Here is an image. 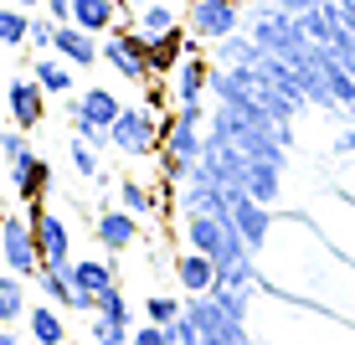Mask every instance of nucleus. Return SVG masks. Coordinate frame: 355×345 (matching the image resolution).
<instances>
[{
    "label": "nucleus",
    "instance_id": "39448f33",
    "mask_svg": "<svg viewBox=\"0 0 355 345\" xmlns=\"http://www.w3.org/2000/svg\"><path fill=\"white\" fill-rule=\"evenodd\" d=\"M248 26V6L242 0H191L186 10V31L196 42H222V36Z\"/></svg>",
    "mask_w": 355,
    "mask_h": 345
},
{
    "label": "nucleus",
    "instance_id": "a211bd4d",
    "mask_svg": "<svg viewBox=\"0 0 355 345\" xmlns=\"http://www.w3.org/2000/svg\"><path fill=\"white\" fill-rule=\"evenodd\" d=\"M175 278H180V289H186V294H211V283H216V258L186 248V253L175 258Z\"/></svg>",
    "mask_w": 355,
    "mask_h": 345
},
{
    "label": "nucleus",
    "instance_id": "4be33fe9",
    "mask_svg": "<svg viewBox=\"0 0 355 345\" xmlns=\"http://www.w3.org/2000/svg\"><path fill=\"white\" fill-rule=\"evenodd\" d=\"M72 283L98 299V294H108L119 283V274H114V263H103V258H83V263H72Z\"/></svg>",
    "mask_w": 355,
    "mask_h": 345
},
{
    "label": "nucleus",
    "instance_id": "bb28decb",
    "mask_svg": "<svg viewBox=\"0 0 355 345\" xmlns=\"http://www.w3.org/2000/svg\"><path fill=\"white\" fill-rule=\"evenodd\" d=\"M134 330L129 319H114V314H93V345H129Z\"/></svg>",
    "mask_w": 355,
    "mask_h": 345
},
{
    "label": "nucleus",
    "instance_id": "473e14b6",
    "mask_svg": "<svg viewBox=\"0 0 355 345\" xmlns=\"http://www.w3.org/2000/svg\"><path fill=\"white\" fill-rule=\"evenodd\" d=\"M129 345H170V335H165V325H150V319H144V325L134 330Z\"/></svg>",
    "mask_w": 355,
    "mask_h": 345
},
{
    "label": "nucleus",
    "instance_id": "c85d7f7f",
    "mask_svg": "<svg viewBox=\"0 0 355 345\" xmlns=\"http://www.w3.org/2000/svg\"><path fill=\"white\" fill-rule=\"evenodd\" d=\"M180 310H186V304H180L175 294H150V299H144V319H150V325H170Z\"/></svg>",
    "mask_w": 355,
    "mask_h": 345
},
{
    "label": "nucleus",
    "instance_id": "ddd939ff",
    "mask_svg": "<svg viewBox=\"0 0 355 345\" xmlns=\"http://www.w3.org/2000/svg\"><path fill=\"white\" fill-rule=\"evenodd\" d=\"M52 52L62 57V62H72V67H98V62H103V52H98V36L83 31V26H72V21H57Z\"/></svg>",
    "mask_w": 355,
    "mask_h": 345
},
{
    "label": "nucleus",
    "instance_id": "f704fd0d",
    "mask_svg": "<svg viewBox=\"0 0 355 345\" xmlns=\"http://www.w3.org/2000/svg\"><path fill=\"white\" fill-rule=\"evenodd\" d=\"M278 6H284L288 16H309V10H320L324 0H278Z\"/></svg>",
    "mask_w": 355,
    "mask_h": 345
},
{
    "label": "nucleus",
    "instance_id": "4c0bfd02",
    "mask_svg": "<svg viewBox=\"0 0 355 345\" xmlns=\"http://www.w3.org/2000/svg\"><path fill=\"white\" fill-rule=\"evenodd\" d=\"M0 345H21L16 335H10V325H0Z\"/></svg>",
    "mask_w": 355,
    "mask_h": 345
},
{
    "label": "nucleus",
    "instance_id": "cd10ccee",
    "mask_svg": "<svg viewBox=\"0 0 355 345\" xmlns=\"http://www.w3.org/2000/svg\"><path fill=\"white\" fill-rule=\"evenodd\" d=\"M72 170H78L83 180H98V176H103V165H98V144L78 140V134H72Z\"/></svg>",
    "mask_w": 355,
    "mask_h": 345
},
{
    "label": "nucleus",
    "instance_id": "6e6552de",
    "mask_svg": "<svg viewBox=\"0 0 355 345\" xmlns=\"http://www.w3.org/2000/svg\"><path fill=\"white\" fill-rule=\"evenodd\" d=\"M31 232H36V248H42V268L72 263V227L57 212H46L42 201H31Z\"/></svg>",
    "mask_w": 355,
    "mask_h": 345
},
{
    "label": "nucleus",
    "instance_id": "2eb2a0df",
    "mask_svg": "<svg viewBox=\"0 0 355 345\" xmlns=\"http://www.w3.org/2000/svg\"><path fill=\"white\" fill-rule=\"evenodd\" d=\"M242 191L258 196L263 206L278 201V191H284V160H248V176H242Z\"/></svg>",
    "mask_w": 355,
    "mask_h": 345
},
{
    "label": "nucleus",
    "instance_id": "c756f323",
    "mask_svg": "<svg viewBox=\"0 0 355 345\" xmlns=\"http://www.w3.org/2000/svg\"><path fill=\"white\" fill-rule=\"evenodd\" d=\"M165 335H170V345H201V330H196V319H191L186 310L165 325Z\"/></svg>",
    "mask_w": 355,
    "mask_h": 345
},
{
    "label": "nucleus",
    "instance_id": "72a5a7b5",
    "mask_svg": "<svg viewBox=\"0 0 355 345\" xmlns=\"http://www.w3.org/2000/svg\"><path fill=\"white\" fill-rule=\"evenodd\" d=\"M329 150H335L340 160H355V124H350V129H340V134H335V144H329Z\"/></svg>",
    "mask_w": 355,
    "mask_h": 345
},
{
    "label": "nucleus",
    "instance_id": "6ab92c4d",
    "mask_svg": "<svg viewBox=\"0 0 355 345\" xmlns=\"http://www.w3.org/2000/svg\"><path fill=\"white\" fill-rule=\"evenodd\" d=\"M26 325H31V340H36V345H67V325H62V314H57L52 299H46V304H31V310H26Z\"/></svg>",
    "mask_w": 355,
    "mask_h": 345
},
{
    "label": "nucleus",
    "instance_id": "a19ab883",
    "mask_svg": "<svg viewBox=\"0 0 355 345\" xmlns=\"http://www.w3.org/2000/svg\"><path fill=\"white\" fill-rule=\"evenodd\" d=\"M0 124H6V103H0Z\"/></svg>",
    "mask_w": 355,
    "mask_h": 345
},
{
    "label": "nucleus",
    "instance_id": "9b49d317",
    "mask_svg": "<svg viewBox=\"0 0 355 345\" xmlns=\"http://www.w3.org/2000/svg\"><path fill=\"white\" fill-rule=\"evenodd\" d=\"M93 237L103 253H129L134 242H139V217L124 212V206H108V212H98L93 221Z\"/></svg>",
    "mask_w": 355,
    "mask_h": 345
},
{
    "label": "nucleus",
    "instance_id": "f257e3e1",
    "mask_svg": "<svg viewBox=\"0 0 355 345\" xmlns=\"http://www.w3.org/2000/svg\"><path fill=\"white\" fill-rule=\"evenodd\" d=\"M201 150H206V108L201 103H175V114L165 119V134H160V170H165L170 186L191 180Z\"/></svg>",
    "mask_w": 355,
    "mask_h": 345
},
{
    "label": "nucleus",
    "instance_id": "2f4dec72",
    "mask_svg": "<svg viewBox=\"0 0 355 345\" xmlns=\"http://www.w3.org/2000/svg\"><path fill=\"white\" fill-rule=\"evenodd\" d=\"M52 36H57V21H42V16H31V42L36 52H52Z\"/></svg>",
    "mask_w": 355,
    "mask_h": 345
},
{
    "label": "nucleus",
    "instance_id": "f03ea898",
    "mask_svg": "<svg viewBox=\"0 0 355 345\" xmlns=\"http://www.w3.org/2000/svg\"><path fill=\"white\" fill-rule=\"evenodd\" d=\"M0 155H6V170H10V186H16L21 201H42L46 186H52V165H46L42 155L31 150L26 129H6L0 134Z\"/></svg>",
    "mask_w": 355,
    "mask_h": 345
},
{
    "label": "nucleus",
    "instance_id": "aec40b11",
    "mask_svg": "<svg viewBox=\"0 0 355 345\" xmlns=\"http://www.w3.org/2000/svg\"><path fill=\"white\" fill-rule=\"evenodd\" d=\"M72 72H78V67H72V62H62L57 52H42V57L31 62V78L42 83L46 93H57V98H67V93H72Z\"/></svg>",
    "mask_w": 355,
    "mask_h": 345
},
{
    "label": "nucleus",
    "instance_id": "5701e85b",
    "mask_svg": "<svg viewBox=\"0 0 355 345\" xmlns=\"http://www.w3.org/2000/svg\"><path fill=\"white\" fill-rule=\"evenodd\" d=\"M180 21H175V10L170 6H155V0H144L139 10H134V31L144 36V42H155V36H165V31H175Z\"/></svg>",
    "mask_w": 355,
    "mask_h": 345
},
{
    "label": "nucleus",
    "instance_id": "58836bf2",
    "mask_svg": "<svg viewBox=\"0 0 355 345\" xmlns=\"http://www.w3.org/2000/svg\"><path fill=\"white\" fill-rule=\"evenodd\" d=\"M119 6H124V10H139V6H144V0H119Z\"/></svg>",
    "mask_w": 355,
    "mask_h": 345
},
{
    "label": "nucleus",
    "instance_id": "393cba45",
    "mask_svg": "<svg viewBox=\"0 0 355 345\" xmlns=\"http://www.w3.org/2000/svg\"><path fill=\"white\" fill-rule=\"evenodd\" d=\"M119 206L134 212V217H155L160 212V196L144 186V180H119Z\"/></svg>",
    "mask_w": 355,
    "mask_h": 345
},
{
    "label": "nucleus",
    "instance_id": "c9c22d12",
    "mask_svg": "<svg viewBox=\"0 0 355 345\" xmlns=\"http://www.w3.org/2000/svg\"><path fill=\"white\" fill-rule=\"evenodd\" d=\"M46 10H52V21H72V0H46Z\"/></svg>",
    "mask_w": 355,
    "mask_h": 345
},
{
    "label": "nucleus",
    "instance_id": "412c9836",
    "mask_svg": "<svg viewBox=\"0 0 355 345\" xmlns=\"http://www.w3.org/2000/svg\"><path fill=\"white\" fill-rule=\"evenodd\" d=\"M211 47H216V62L222 67H258V57H263V47L248 36V26L222 36V42H211Z\"/></svg>",
    "mask_w": 355,
    "mask_h": 345
},
{
    "label": "nucleus",
    "instance_id": "e433bc0d",
    "mask_svg": "<svg viewBox=\"0 0 355 345\" xmlns=\"http://www.w3.org/2000/svg\"><path fill=\"white\" fill-rule=\"evenodd\" d=\"M0 6H21V10H36L42 0H0Z\"/></svg>",
    "mask_w": 355,
    "mask_h": 345
},
{
    "label": "nucleus",
    "instance_id": "f8f14e48",
    "mask_svg": "<svg viewBox=\"0 0 355 345\" xmlns=\"http://www.w3.org/2000/svg\"><path fill=\"white\" fill-rule=\"evenodd\" d=\"M206 93H211V62L186 52L180 67L170 72V98H175V103H206Z\"/></svg>",
    "mask_w": 355,
    "mask_h": 345
},
{
    "label": "nucleus",
    "instance_id": "f3484780",
    "mask_svg": "<svg viewBox=\"0 0 355 345\" xmlns=\"http://www.w3.org/2000/svg\"><path fill=\"white\" fill-rule=\"evenodd\" d=\"M191 47H196V36L191 31H165V36H155V42H150V72H155V78H165V72H175L180 67V57H186L191 52Z\"/></svg>",
    "mask_w": 355,
    "mask_h": 345
},
{
    "label": "nucleus",
    "instance_id": "7c9ffc66",
    "mask_svg": "<svg viewBox=\"0 0 355 345\" xmlns=\"http://www.w3.org/2000/svg\"><path fill=\"white\" fill-rule=\"evenodd\" d=\"M93 314H114V319H134L129 314V299H124V289H119V283H114V289H108V294H98V310Z\"/></svg>",
    "mask_w": 355,
    "mask_h": 345
},
{
    "label": "nucleus",
    "instance_id": "1a4fd4ad",
    "mask_svg": "<svg viewBox=\"0 0 355 345\" xmlns=\"http://www.w3.org/2000/svg\"><path fill=\"white\" fill-rule=\"evenodd\" d=\"M6 114H10V124L16 129H36L46 119V88L36 78H10L6 83Z\"/></svg>",
    "mask_w": 355,
    "mask_h": 345
},
{
    "label": "nucleus",
    "instance_id": "20e7f679",
    "mask_svg": "<svg viewBox=\"0 0 355 345\" xmlns=\"http://www.w3.org/2000/svg\"><path fill=\"white\" fill-rule=\"evenodd\" d=\"M98 52H103V62L114 67L124 83H134V88H144V83L155 78V72H150V42H144L129 21H119V26L98 42Z\"/></svg>",
    "mask_w": 355,
    "mask_h": 345
},
{
    "label": "nucleus",
    "instance_id": "0eeeda50",
    "mask_svg": "<svg viewBox=\"0 0 355 345\" xmlns=\"http://www.w3.org/2000/svg\"><path fill=\"white\" fill-rule=\"evenodd\" d=\"M227 206H232V227L242 232V242H248L252 253H263L268 248V237H273V206H263L258 196H248L242 186H232L227 191Z\"/></svg>",
    "mask_w": 355,
    "mask_h": 345
},
{
    "label": "nucleus",
    "instance_id": "dca6fc26",
    "mask_svg": "<svg viewBox=\"0 0 355 345\" xmlns=\"http://www.w3.org/2000/svg\"><path fill=\"white\" fill-rule=\"evenodd\" d=\"M124 21V6L119 0H72V26L93 31V36H108Z\"/></svg>",
    "mask_w": 355,
    "mask_h": 345
},
{
    "label": "nucleus",
    "instance_id": "9d476101",
    "mask_svg": "<svg viewBox=\"0 0 355 345\" xmlns=\"http://www.w3.org/2000/svg\"><path fill=\"white\" fill-rule=\"evenodd\" d=\"M36 283H42V294L57 304V310H78V314H93V310H98L93 294H83L78 283H72V263H62V268H42V274H36Z\"/></svg>",
    "mask_w": 355,
    "mask_h": 345
},
{
    "label": "nucleus",
    "instance_id": "4468645a",
    "mask_svg": "<svg viewBox=\"0 0 355 345\" xmlns=\"http://www.w3.org/2000/svg\"><path fill=\"white\" fill-rule=\"evenodd\" d=\"M67 114L88 119V124H98V129H114V119L124 114V103H119L114 88H88V93H78V98L67 103Z\"/></svg>",
    "mask_w": 355,
    "mask_h": 345
},
{
    "label": "nucleus",
    "instance_id": "a878e982",
    "mask_svg": "<svg viewBox=\"0 0 355 345\" xmlns=\"http://www.w3.org/2000/svg\"><path fill=\"white\" fill-rule=\"evenodd\" d=\"M31 42V10L0 6V47H26Z\"/></svg>",
    "mask_w": 355,
    "mask_h": 345
},
{
    "label": "nucleus",
    "instance_id": "423d86ee",
    "mask_svg": "<svg viewBox=\"0 0 355 345\" xmlns=\"http://www.w3.org/2000/svg\"><path fill=\"white\" fill-rule=\"evenodd\" d=\"M0 258H6V268L21 274V278L42 274V248H36L31 217H0Z\"/></svg>",
    "mask_w": 355,
    "mask_h": 345
},
{
    "label": "nucleus",
    "instance_id": "ea45409f",
    "mask_svg": "<svg viewBox=\"0 0 355 345\" xmlns=\"http://www.w3.org/2000/svg\"><path fill=\"white\" fill-rule=\"evenodd\" d=\"M242 6H248V10H252V6H273V0H242Z\"/></svg>",
    "mask_w": 355,
    "mask_h": 345
},
{
    "label": "nucleus",
    "instance_id": "7ed1b4c3",
    "mask_svg": "<svg viewBox=\"0 0 355 345\" xmlns=\"http://www.w3.org/2000/svg\"><path fill=\"white\" fill-rule=\"evenodd\" d=\"M160 134H165V114L150 103H124V114L114 119L108 129V150L144 160V155H160Z\"/></svg>",
    "mask_w": 355,
    "mask_h": 345
},
{
    "label": "nucleus",
    "instance_id": "b1692460",
    "mask_svg": "<svg viewBox=\"0 0 355 345\" xmlns=\"http://www.w3.org/2000/svg\"><path fill=\"white\" fill-rule=\"evenodd\" d=\"M26 319V278L21 274H0V325Z\"/></svg>",
    "mask_w": 355,
    "mask_h": 345
}]
</instances>
